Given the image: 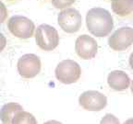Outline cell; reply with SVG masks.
I'll return each instance as SVG.
<instances>
[{
  "label": "cell",
  "instance_id": "cell-1",
  "mask_svg": "<svg viewBox=\"0 0 133 124\" xmlns=\"http://www.w3.org/2000/svg\"><path fill=\"white\" fill-rule=\"evenodd\" d=\"M88 30L94 36H107L114 27L113 18L106 9L101 7L91 8L86 15Z\"/></svg>",
  "mask_w": 133,
  "mask_h": 124
},
{
  "label": "cell",
  "instance_id": "cell-7",
  "mask_svg": "<svg viewBox=\"0 0 133 124\" xmlns=\"http://www.w3.org/2000/svg\"><path fill=\"white\" fill-rule=\"evenodd\" d=\"M81 107L89 111H100L107 105V98L104 94L98 91L89 90L83 92L79 97Z\"/></svg>",
  "mask_w": 133,
  "mask_h": 124
},
{
  "label": "cell",
  "instance_id": "cell-14",
  "mask_svg": "<svg viewBox=\"0 0 133 124\" xmlns=\"http://www.w3.org/2000/svg\"><path fill=\"white\" fill-rule=\"evenodd\" d=\"M75 1L76 0H52V4L55 6V7L63 9L74 4Z\"/></svg>",
  "mask_w": 133,
  "mask_h": 124
},
{
  "label": "cell",
  "instance_id": "cell-5",
  "mask_svg": "<svg viewBox=\"0 0 133 124\" xmlns=\"http://www.w3.org/2000/svg\"><path fill=\"white\" fill-rule=\"evenodd\" d=\"M58 24L60 28L68 33L77 32L81 27L82 18L75 8H66L58 14Z\"/></svg>",
  "mask_w": 133,
  "mask_h": 124
},
{
  "label": "cell",
  "instance_id": "cell-13",
  "mask_svg": "<svg viewBox=\"0 0 133 124\" xmlns=\"http://www.w3.org/2000/svg\"><path fill=\"white\" fill-rule=\"evenodd\" d=\"M11 124H37V120L30 112L21 110L15 114L11 120Z\"/></svg>",
  "mask_w": 133,
  "mask_h": 124
},
{
  "label": "cell",
  "instance_id": "cell-2",
  "mask_svg": "<svg viewBox=\"0 0 133 124\" xmlns=\"http://www.w3.org/2000/svg\"><path fill=\"white\" fill-rule=\"evenodd\" d=\"M35 41L42 50L53 51L59 43V36L54 27L47 24H42L36 29Z\"/></svg>",
  "mask_w": 133,
  "mask_h": 124
},
{
  "label": "cell",
  "instance_id": "cell-10",
  "mask_svg": "<svg viewBox=\"0 0 133 124\" xmlns=\"http://www.w3.org/2000/svg\"><path fill=\"white\" fill-rule=\"evenodd\" d=\"M107 83L109 87L114 90L122 91L129 87L130 79L125 72L116 70L108 74Z\"/></svg>",
  "mask_w": 133,
  "mask_h": 124
},
{
  "label": "cell",
  "instance_id": "cell-11",
  "mask_svg": "<svg viewBox=\"0 0 133 124\" xmlns=\"http://www.w3.org/2000/svg\"><path fill=\"white\" fill-rule=\"evenodd\" d=\"M22 110V107L15 102L5 104L0 110V120L3 122V124H11V120L15 114Z\"/></svg>",
  "mask_w": 133,
  "mask_h": 124
},
{
  "label": "cell",
  "instance_id": "cell-15",
  "mask_svg": "<svg viewBox=\"0 0 133 124\" xmlns=\"http://www.w3.org/2000/svg\"><path fill=\"white\" fill-rule=\"evenodd\" d=\"M100 124H120V122H119L118 119L113 114H106L101 120Z\"/></svg>",
  "mask_w": 133,
  "mask_h": 124
},
{
  "label": "cell",
  "instance_id": "cell-17",
  "mask_svg": "<svg viewBox=\"0 0 133 124\" xmlns=\"http://www.w3.org/2000/svg\"><path fill=\"white\" fill-rule=\"evenodd\" d=\"M6 39L4 35H3L2 33L0 32V52H2L4 48L6 47Z\"/></svg>",
  "mask_w": 133,
  "mask_h": 124
},
{
  "label": "cell",
  "instance_id": "cell-23",
  "mask_svg": "<svg viewBox=\"0 0 133 124\" xmlns=\"http://www.w3.org/2000/svg\"><path fill=\"white\" fill-rule=\"evenodd\" d=\"M112 1H115V0H112Z\"/></svg>",
  "mask_w": 133,
  "mask_h": 124
},
{
  "label": "cell",
  "instance_id": "cell-4",
  "mask_svg": "<svg viewBox=\"0 0 133 124\" xmlns=\"http://www.w3.org/2000/svg\"><path fill=\"white\" fill-rule=\"evenodd\" d=\"M8 28L12 35L19 39L32 37L35 26L30 19L23 16H13L8 22Z\"/></svg>",
  "mask_w": 133,
  "mask_h": 124
},
{
  "label": "cell",
  "instance_id": "cell-6",
  "mask_svg": "<svg viewBox=\"0 0 133 124\" xmlns=\"http://www.w3.org/2000/svg\"><path fill=\"white\" fill-rule=\"evenodd\" d=\"M18 72L23 78H33L41 70V61L37 55L27 53L22 55L18 61Z\"/></svg>",
  "mask_w": 133,
  "mask_h": 124
},
{
  "label": "cell",
  "instance_id": "cell-20",
  "mask_svg": "<svg viewBox=\"0 0 133 124\" xmlns=\"http://www.w3.org/2000/svg\"><path fill=\"white\" fill-rule=\"evenodd\" d=\"M124 124H133V119H129V120H126L124 122Z\"/></svg>",
  "mask_w": 133,
  "mask_h": 124
},
{
  "label": "cell",
  "instance_id": "cell-8",
  "mask_svg": "<svg viewBox=\"0 0 133 124\" xmlns=\"http://www.w3.org/2000/svg\"><path fill=\"white\" fill-rule=\"evenodd\" d=\"M133 43V29L123 27L116 30L108 40V44L115 51H124Z\"/></svg>",
  "mask_w": 133,
  "mask_h": 124
},
{
  "label": "cell",
  "instance_id": "cell-19",
  "mask_svg": "<svg viewBox=\"0 0 133 124\" xmlns=\"http://www.w3.org/2000/svg\"><path fill=\"white\" fill-rule=\"evenodd\" d=\"M129 65H130L131 69H133V52L130 54V57H129Z\"/></svg>",
  "mask_w": 133,
  "mask_h": 124
},
{
  "label": "cell",
  "instance_id": "cell-18",
  "mask_svg": "<svg viewBox=\"0 0 133 124\" xmlns=\"http://www.w3.org/2000/svg\"><path fill=\"white\" fill-rule=\"evenodd\" d=\"M44 124H62V123L57 121V120H48V121L44 122Z\"/></svg>",
  "mask_w": 133,
  "mask_h": 124
},
{
  "label": "cell",
  "instance_id": "cell-9",
  "mask_svg": "<svg viewBox=\"0 0 133 124\" xmlns=\"http://www.w3.org/2000/svg\"><path fill=\"white\" fill-rule=\"evenodd\" d=\"M98 45L96 41L89 35L79 36L76 40L75 50L77 54L84 60H90L95 57Z\"/></svg>",
  "mask_w": 133,
  "mask_h": 124
},
{
  "label": "cell",
  "instance_id": "cell-22",
  "mask_svg": "<svg viewBox=\"0 0 133 124\" xmlns=\"http://www.w3.org/2000/svg\"><path fill=\"white\" fill-rule=\"evenodd\" d=\"M8 1H12V0H8Z\"/></svg>",
  "mask_w": 133,
  "mask_h": 124
},
{
  "label": "cell",
  "instance_id": "cell-21",
  "mask_svg": "<svg viewBox=\"0 0 133 124\" xmlns=\"http://www.w3.org/2000/svg\"><path fill=\"white\" fill-rule=\"evenodd\" d=\"M131 92L133 94V81H132V85H131Z\"/></svg>",
  "mask_w": 133,
  "mask_h": 124
},
{
  "label": "cell",
  "instance_id": "cell-12",
  "mask_svg": "<svg viewBox=\"0 0 133 124\" xmlns=\"http://www.w3.org/2000/svg\"><path fill=\"white\" fill-rule=\"evenodd\" d=\"M112 9L120 17L128 16L133 11V0H115L113 1Z\"/></svg>",
  "mask_w": 133,
  "mask_h": 124
},
{
  "label": "cell",
  "instance_id": "cell-3",
  "mask_svg": "<svg viewBox=\"0 0 133 124\" xmlns=\"http://www.w3.org/2000/svg\"><path fill=\"white\" fill-rule=\"evenodd\" d=\"M55 74L59 82L69 85L79 80L81 69L77 62L73 60H64L57 64Z\"/></svg>",
  "mask_w": 133,
  "mask_h": 124
},
{
  "label": "cell",
  "instance_id": "cell-16",
  "mask_svg": "<svg viewBox=\"0 0 133 124\" xmlns=\"http://www.w3.org/2000/svg\"><path fill=\"white\" fill-rule=\"evenodd\" d=\"M6 17H8V10H6V6L0 1V24L6 20Z\"/></svg>",
  "mask_w": 133,
  "mask_h": 124
}]
</instances>
